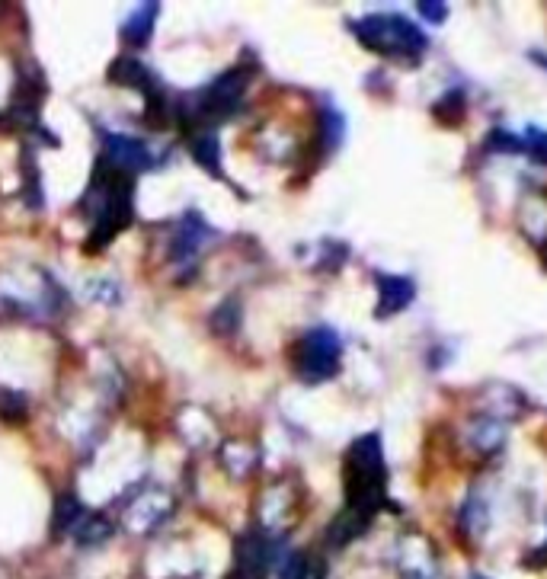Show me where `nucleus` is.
I'll return each instance as SVG.
<instances>
[{
	"instance_id": "f257e3e1",
	"label": "nucleus",
	"mask_w": 547,
	"mask_h": 579,
	"mask_svg": "<svg viewBox=\"0 0 547 579\" xmlns=\"http://www.w3.org/2000/svg\"><path fill=\"white\" fill-rule=\"evenodd\" d=\"M80 208L90 221L87 250H106L116 234H122L135 215V176L109 167L100 160L93 180L87 186V196L80 199Z\"/></svg>"
},
{
	"instance_id": "f03ea898",
	"label": "nucleus",
	"mask_w": 547,
	"mask_h": 579,
	"mask_svg": "<svg viewBox=\"0 0 547 579\" xmlns=\"http://www.w3.org/2000/svg\"><path fill=\"white\" fill-rule=\"evenodd\" d=\"M384 500V455L378 436L352 442L346 458V512L368 525Z\"/></svg>"
},
{
	"instance_id": "7ed1b4c3",
	"label": "nucleus",
	"mask_w": 547,
	"mask_h": 579,
	"mask_svg": "<svg viewBox=\"0 0 547 579\" xmlns=\"http://www.w3.org/2000/svg\"><path fill=\"white\" fill-rule=\"evenodd\" d=\"M352 32H356L365 48L388 58H416L420 52H426V36L413 23H407L404 16L388 13L365 16V20L352 23Z\"/></svg>"
},
{
	"instance_id": "20e7f679",
	"label": "nucleus",
	"mask_w": 547,
	"mask_h": 579,
	"mask_svg": "<svg viewBox=\"0 0 547 579\" xmlns=\"http://www.w3.org/2000/svg\"><path fill=\"white\" fill-rule=\"evenodd\" d=\"M340 356H343L340 336L330 327H314L301 336V343L295 349V372L308 384L327 381L336 375V368H340Z\"/></svg>"
},
{
	"instance_id": "39448f33",
	"label": "nucleus",
	"mask_w": 547,
	"mask_h": 579,
	"mask_svg": "<svg viewBox=\"0 0 547 579\" xmlns=\"http://www.w3.org/2000/svg\"><path fill=\"white\" fill-rule=\"evenodd\" d=\"M109 167L125 170V173H138V170H151L157 167V154L144 144L141 138L132 135H119V132H103V157Z\"/></svg>"
},
{
	"instance_id": "423d86ee",
	"label": "nucleus",
	"mask_w": 547,
	"mask_h": 579,
	"mask_svg": "<svg viewBox=\"0 0 547 579\" xmlns=\"http://www.w3.org/2000/svg\"><path fill=\"white\" fill-rule=\"evenodd\" d=\"M212 224H208L199 212H186L176 224V234L170 240V263L173 266H192L196 263V256L202 253L205 240L212 237Z\"/></svg>"
},
{
	"instance_id": "0eeeda50",
	"label": "nucleus",
	"mask_w": 547,
	"mask_h": 579,
	"mask_svg": "<svg viewBox=\"0 0 547 579\" xmlns=\"http://www.w3.org/2000/svg\"><path fill=\"white\" fill-rule=\"evenodd\" d=\"M378 288H381V304H378V317H388L404 311L407 304L413 301V282L404 276H378Z\"/></svg>"
},
{
	"instance_id": "6e6552de",
	"label": "nucleus",
	"mask_w": 547,
	"mask_h": 579,
	"mask_svg": "<svg viewBox=\"0 0 547 579\" xmlns=\"http://www.w3.org/2000/svg\"><path fill=\"white\" fill-rule=\"evenodd\" d=\"M157 13H160V4H141L135 13H128V20L122 26L125 32V39L132 42V45H144L151 39V32H154V23H157Z\"/></svg>"
},
{
	"instance_id": "1a4fd4ad",
	"label": "nucleus",
	"mask_w": 547,
	"mask_h": 579,
	"mask_svg": "<svg viewBox=\"0 0 547 579\" xmlns=\"http://www.w3.org/2000/svg\"><path fill=\"white\" fill-rule=\"evenodd\" d=\"M189 151L196 157V164L208 173H221V148H218V135L215 132H196L189 135Z\"/></svg>"
},
{
	"instance_id": "9d476101",
	"label": "nucleus",
	"mask_w": 547,
	"mask_h": 579,
	"mask_svg": "<svg viewBox=\"0 0 547 579\" xmlns=\"http://www.w3.org/2000/svg\"><path fill=\"white\" fill-rule=\"evenodd\" d=\"M87 519V509L80 506V500H74V496H58L55 503V532L64 535V532H77V525Z\"/></svg>"
},
{
	"instance_id": "9b49d317",
	"label": "nucleus",
	"mask_w": 547,
	"mask_h": 579,
	"mask_svg": "<svg viewBox=\"0 0 547 579\" xmlns=\"http://www.w3.org/2000/svg\"><path fill=\"white\" fill-rule=\"evenodd\" d=\"M112 535V525L106 522V519H96V516H90L87 512V519L77 525V532H74V538L80 541V544H100V541H106Z\"/></svg>"
},
{
	"instance_id": "f8f14e48",
	"label": "nucleus",
	"mask_w": 547,
	"mask_h": 579,
	"mask_svg": "<svg viewBox=\"0 0 547 579\" xmlns=\"http://www.w3.org/2000/svg\"><path fill=\"white\" fill-rule=\"evenodd\" d=\"M0 416L10 423H20L26 416V400L23 394H0Z\"/></svg>"
},
{
	"instance_id": "ddd939ff",
	"label": "nucleus",
	"mask_w": 547,
	"mask_h": 579,
	"mask_svg": "<svg viewBox=\"0 0 547 579\" xmlns=\"http://www.w3.org/2000/svg\"><path fill=\"white\" fill-rule=\"evenodd\" d=\"M532 138H535V141H525V151L532 154L535 160H547V135L532 132Z\"/></svg>"
},
{
	"instance_id": "4468645a",
	"label": "nucleus",
	"mask_w": 547,
	"mask_h": 579,
	"mask_svg": "<svg viewBox=\"0 0 547 579\" xmlns=\"http://www.w3.org/2000/svg\"><path fill=\"white\" fill-rule=\"evenodd\" d=\"M420 13L426 16V20H432V23H442L448 7H445V4H420Z\"/></svg>"
}]
</instances>
